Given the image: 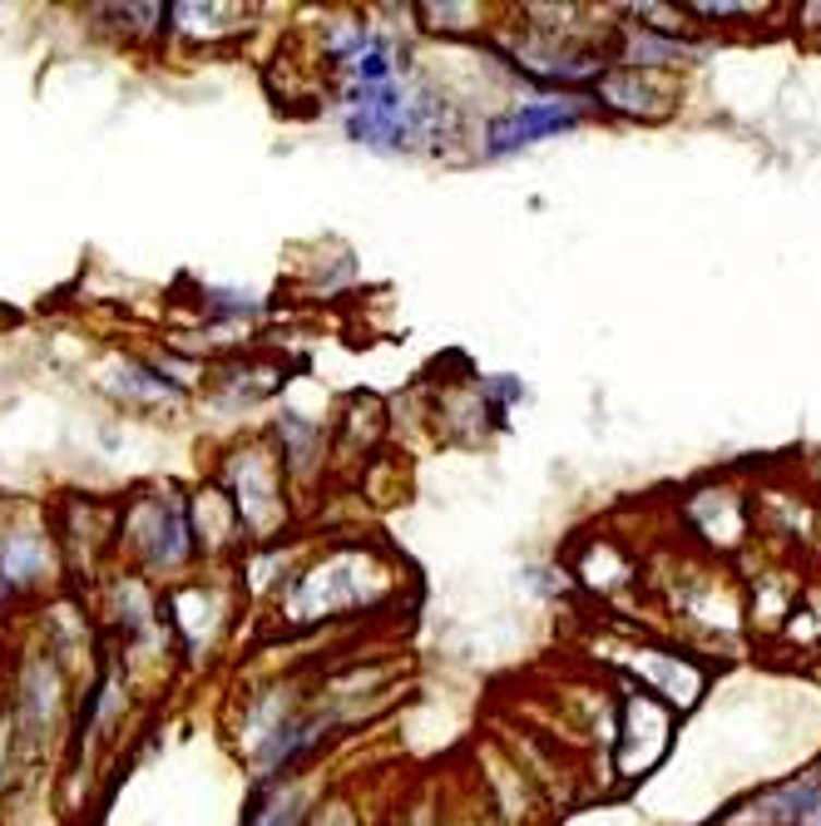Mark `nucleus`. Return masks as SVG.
<instances>
[{"label": "nucleus", "mask_w": 821, "mask_h": 826, "mask_svg": "<svg viewBox=\"0 0 821 826\" xmlns=\"http://www.w3.org/2000/svg\"><path fill=\"white\" fill-rule=\"evenodd\" d=\"M99 15H114V25L134 40H154L164 35V5H95Z\"/></svg>", "instance_id": "obj_19"}, {"label": "nucleus", "mask_w": 821, "mask_h": 826, "mask_svg": "<svg viewBox=\"0 0 821 826\" xmlns=\"http://www.w3.org/2000/svg\"><path fill=\"white\" fill-rule=\"evenodd\" d=\"M243 826H307V797L298 782H267L247 797Z\"/></svg>", "instance_id": "obj_15"}, {"label": "nucleus", "mask_w": 821, "mask_h": 826, "mask_svg": "<svg viewBox=\"0 0 821 826\" xmlns=\"http://www.w3.org/2000/svg\"><path fill=\"white\" fill-rule=\"evenodd\" d=\"M698 15H758L762 5H713V0H703V5H693Z\"/></svg>", "instance_id": "obj_22"}, {"label": "nucleus", "mask_w": 821, "mask_h": 826, "mask_svg": "<svg viewBox=\"0 0 821 826\" xmlns=\"http://www.w3.org/2000/svg\"><path fill=\"white\" fill-rule=\"evenodd\" d=\"M64 708V673L55 654H31L15 673V713H11V742L25 752H40L45 738L60 728Z\"/></svg>", "instance_id": "obj_5"}, {"label": "nucleus", "mask_w": 821, "mask_h": 826, "mask_svg": "<svg viewBox=\"0 0 821 826\" xmlns=\"http://www.w3.org/2000/svg\"><path fill=\"white\" fill-rule=\"evenodd\" d=\"M584 119V99L575 95H544V99H524V105L505 109L500 119H491L485 130V154H515L534 139H550V134H565Z\"/></svg>", "instance_id": "obj_6"}, {"label": "nucleus", "mask_w": 821, "mask_h": 826, "mask_svg": "<svg viewBox=\"0 0 821 826\" xmlns=\"http://www.w3.org/2000/svg\"><path fill=\"white\" fill-rule=\"evenodd\" d=\"M55 569V535L45 525H0V584L31 590Z\"/></svg>", "instance_id": "obj_10"}, {"label": "nucleus", "mask_w": 821, "mask_h": 826, "mask_svg": "<svg viewBox=\"0 0 821 826\" xmlns=\"http://www.w3.org/2000/svg\"><path fill=\"white\" fill-rule=\"evenodd\" d=\"M391 594V569L376 564V555L366 545H337L307 564L302 574H292L282 590V623L288 629H312L327 623L347 609H372Z\"/></svg>", "instance_id": "obj_2"}, {"label": "nucleus", "mask_w": 821, "mask_h": 826, "mask_svg": "<svg viewBox=\"0 0 821 826\" xmlns=\"http://www.w3.org/2000/svg\"><path fill=\"white\" fill-rule=\"evenodd\" d=\"M594 95H599V105L614 109V114L659 119V109L649 105L653 85H649V80H639V70H604V75L594 80Z\"/></svg>", "instance_id": "obj_16"}, {"label": "nucleus", "mask_w": 821, "mask_h": 826, "mask_svg": "<svg viewBox=\"0 0 821 826\" xmlns=\"http://www.w3.org/2000/svg\"><path fill=\"white\" fill-rule=\"evenodd\" d=\"M189 520H193V545H198V555H224V549L243 545V530H238L233 505L224 500L218 485L198 490V500L189 505Z\"/></svg>", "instance_id": "obj_14"}, {"label": "nucleus", "mask_w": 821, "mask_h": 826, "mask_svg": "<svg viewBox=\"0 0 821 826\" xmlns=\"http://www.w3.org/2000/svg\"><path fill=\"white\" fill-rule=\"evenodd\" d=\"M273 436H278V465L288 481H312V475L322 471V461H327V436H322V421L312 416H298V411H282L278 426H273Z\"/></svg>", "instance_id": "obj_12"}, {"label": "nucleus", "mask_w": 821, "mask_h": 826, "mask_svg": "<svg viewBox=\"0 0 821 826\" xmlns=\"http://www.w3.org/2000/svg\"><path fill=\"white\" fill-rule=\"evenodd\" d=\"M105 391L114 401H124V406H164V411L183 406V391L169 387V381H164L154 366L134 362V356H124V362L109 366V372H105Z\"/></svg>", "instance_id": "obj_13"}, {"label": "nucleus", "mask_w": 821, "mask_h": 826, "mask_svg": "<svg viewBox=\"0 0 821 826\" xmlns=\"http://www.w3.org/2000/svg\"><path fill=\"white\" fill-rule=\"evenodd\" d=\"M341 124H347V139L376 154L446 149L460 134L456 105L411 70L366 89H341Z\"/></svg>", "instance_id": "obj_1"}, {"label": "nucleus", "mask_w": 821, "mask_h": 826, "mask_svg": "<svg viewBox=\"0 0 821 826\" xmlns=\"http://www.w3.org/2000/svg\"><path fill=\"white\" fill-rule=\"evenodd\" d=\"M164 31L193 45H218L247 31V5H224V0H179L164 5Z\"/></svg>", "instance_id": "obj_11"}, {"label": "nucleus", "mask_w": 821, "mask_h": 826, "mask_svg": "<svg viewBox=\"0 0 821 826\" xmlns=\"http://www.w3.org/2000/svg\"><path fill=\"white\" fill-rule=\"evenodd\" d=\"M119 545L140 559V569L149 580H173L198 559L193 545V520H189V500H183L173 485L164 490H144L119 510L114 525Z\"/></svg>", "instance_id": "obj_3"}, {"label": "nucleus", "mask_w": 821, "mask_h": 826, "mask_svg": "<svg viewBox=\"0 0 821 826\" xmlns=\"http://www.w3.org/2000/svg\"><path fill=\"white\" fill-rule=\"evenodd\" d=\"M198 307L214 317V323H243V317H257L263 302L247 297V292H233V288H203Z\"/></svg>", "instance_id": "obj_18"}, {"label": "nucleus", "mask_w": 821, "mask_h": 826, "mask_svg": "<svg viewBox=\"0 0 821 826\" xmlns=\"http://www.w3.org/2000/svg\"><path fill=\"white\" fill-rule=\"evenodd\" d=\"M307 826H357V816H352V806L347 802H327V806H317V812L307 816Z\"/></svg>", "instance_id": "obj_21"}, {"label": "nucleus", "mask_w": 821, "mask_h": 826, "mask_svg": "<svg viewBox=\"0 0 821 826\" xmlns=\"http://www.w3.org/2000/svg\"><path fill=\"white\" fill-rule=\"evenodd\" d=\"M673 742V713L663 703H653L649 693H629L619 713V732H614V748H619V777H643L663 762Z\"/></svg>", "instance_id": "obj_7"}, {"label": "nucleus", "mask_w": 821, "mask_h": 826, "mask_svg": "<svg viewBox=\"0 0 821 826\" xmlns=\"http://www.w3.org/2000/svg\"><path fill=\"white\" fill-rule=\"evenodd\" d=\"M683 54H693L688 45H678L673 35H653V31H624V45H619V70H659L668 65V60H683Z\"/></svg>", "instance_id": "obj_17"}, {"label": "nucleus", "mask_w": 821, "mask_h": 826, "mask_svg": "<svg viewBox=\"0 0 821 826\" xmlns=\"http://www.w3.org/2000/svg\"><path fill=\"white\" fill-rule=\"evenodd\" d=\"M218 490L233 505L238 530L243 539H257V545H273L288 525V475H282L273 446L263 440H247L238 451H228V461L218 465Z\"/></svg>", "instance_id": "obj_4"}, {"label": "nucleus", "mask_w": 821, "mask_h": 826, "mask_svg": "<svg viewBox=\"0 0 821 826\" xmlns=\"http://www.w3.org/2000/svg\"><path fill=\"white\" fill-rule=\"evenodd\" d=\"M619 664L629 668L633 683H639L653 703H663L668 713H688L708 688L703 668L688 654H673V648H629Z\"/></svg>", "instance_id": "obj_8"}, {"label": "nucleus", "mask_w": 821, "mask_h": 826, "mask_svg": "<svg viewBox=\"0 0 821 826\" xmlns=\"http://www.w3.org/2000/svg\"><path fill=\"white\" fill-rule=\"evenodd\" d=\"M416 15H426L431 31H446V35H460V31H475V25H481V5H470V0H446V5H416Z\"/></svg>", "instance_id": "obj_20"}, {"label": "nucleus", "mask_w": 821, "mask_h": 826, "mask_svg": "<svg viewBox=\"0 0 821 826\" xmlns=\"http://www.w3.org/2000/svg\"><path fill=\"white\" fill-rule=\"evenodd\" d=\"M164 614H169V629H173V639H179L183 658H208L228 623V599L214 584L189 580L164 599Z\"/></svg>", "instance_id": "obj_9"}]
</instances>
